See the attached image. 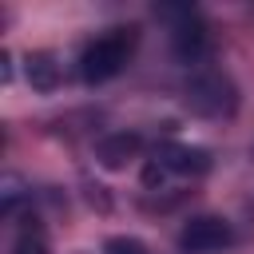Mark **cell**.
Returning <instances> with one entry per match:
<instances>
[{"mask_svg": "<svg viewBox=\"0 0 254 254\" xmlns=\"http://www.w3.org/2000/svg\"><path fill=\"white\" fill-rule=\"evenodd\" d=\"M206 167H210L206 151L187 147V143H163V147L147 159L143 183H147V187H167L171 179H198V175H206Z\"/></svg>", "mask_w": 254, "mask_h": 254, "instance_id": "cell-2", "label": "cell"}, {"mask_svg": "<svg viewBox=\"0 0 254 254\" xmlns=\"http://www.w3.org/2000/svg\"><path fill=\"white\" fill-rule=\"evenodd\" d=\"M8 254H48V242H44V234L40 230H24L16 242H12V250Z\"/></svg>", "mask_w": 254, "mask_h": 254, "instance_id": "cell-8", "label": "cell"}, {"mask_svg": "<svg viewBox=\"0 0 254 254\" xmlns=\"http://www.w3.org/2000/svg\"><path fill=\"white\" fill-rule=\"evenodd\" d=\"M234 246V226L218 214H194L179 230V250L183 254H222Z\"/></svg>", "mask_w": 254, "mask_h": 254, "instance_id": "cell-3", "label": "cell"}, {"mask_svg": "<svg viewBox=\"0 0 254 254\" xmlns=\"http://www.w3.org/2000/svg\"><path fill=\"white\" fill-rule=\"evenodd\" d=\"M135 147H139V143H135V135H115L111 143H103V147H99V155H103V163H107V167H119V163H123V155H135Z\"/></svg>", "mask_w": 254, "mask_h": 254, "instance_id": "cell-6", "label": "cell"}, {"mask_svg": "<svg viewBox=\"0 0 254 254\" xmlns=\"http://www.w3.org/2000/svg\"><path fill=\"white\" fill-rule=\"evenodd\" d=\"M103 254H151V250L139 238H131V234H115V238L103 242Z\"/></svg>", "mask_w": 254, "mask_h": 254, "instance_id": "cell-7", "label": "cell"}, {"mask_svg": "<svg viewBox=\"0 0 254 254\" xmlns=\"http://www.w3.org/2000/svg\"><path fill=\"white\" fill-rule=\"evenodd\" d=\"M135 44H139V32H135L131 24H115V28L95 32V36L79 48V56H75L79 79H83V83H107V79H115V75L131 64Z\"/></svg>", "mask_w": 254, "mask_h": 254, "instance_id": "cell-1", "label": "cell"}, {"mask_svg": "<svg viewBox=\"0 0 254 254\" xmlns=\"http://www.w3.org/2000/svg\"><path fill=\"white\" fill-rule=\"evenodd\" d=\"M171 44H175V56L183 64H202L210 40H206V28L194 12H175V32H171Z\"/></svg>", "mask_w": 254, "mask_h": 254, "instance_id": "cell-4", "label": "cell"}, {"mask_svg": "<svg viewBox=\"0 0 254 254\" xmlns=\"http://www.w3.org/2000/svg\"><path fill=\"white\" fill-rule=\"evenodd\" d=\"M187 99H190V107H198V111H206V115H222V111L234 107V95H230L226 79L214 75V71L194 75L190 87H187Z\"/></svg>", "mask_w": 254, "mask_h": 254, "instance_id": "cell-5", "label": "cell"}]
</instances>
